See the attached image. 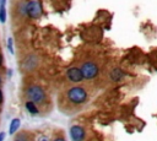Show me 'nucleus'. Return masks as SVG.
<instances>
[{
    "label": "nucleus",
    "instance_id": "nucleus-1",
    "mask_svg": "<svg viewBox=\"0 0 157 141\" xmlns=\"http://www.w3.org/2000/svg\"><path fill=\"white\" fill-rule=\"evenodd\" d=\"M90 93L83 86H71L65 92V98L71 105H81L87 102Z\"/></svg>",
    "mask_w": 157,
    "mask_h": 141
},
{
    "label": "nucleus",
    "instance_id": "nucleus-2",
    "mask_svg": "<svg viewBox=\"0 0 157 141\" xmlns=\"http://www.w3.org/2000/svg\"><path fill=\"white\" fill-rule=\"evenodd\" d=\"M26 98L36 104H43L47 101V93L39 85H29L25 91Z\"/></svg>",
    "mask_w": 157,
    "mask_h": 141
},
{
    "label": "nucleus",
    "instance_id": "nucleus-3",
    "mask_svg": "<svg viewBox=\"0 0 157 141\" xmlns=\"http://www.w3.org/2000/svg\"><path fill=\"white\" fill-rule=\"evenodd\" d=\"M81 71L83 74L85 80H93L98 76L99 74V67L96 63L93 61H85L81 65Z\"/></svg>",
    "mask_w": 157,
    "mask_h": 141
},
{
    "label": "nucleus",
    "instance_id": "nucleus-4",
    "mask_svg": "<svg viewBox=\"0 0 157 141\" xmlns=\"http://www.w3.org/2000/svg\"><path fill=\"white\" fill-rule=\"evenodd\" d=\"M25 12L29 18H38L42 15V5L39 0H29L25 5Z\"/></svg>",
    "mask_w": 157,
    "mask_h": 141
},
{
    "label": "nucleus",
    "instance_id": "nucleus-5",
    "mask_svg": "<svg viewBox=\"0 0 157 141\" xmlns=\"http://www.w3.org/2000/svg\"><path fill=\"white\" fill-rule=\"evenodd\" d=\"M66 78L70 81V82H72V83H78V82H81V81H83L85 80V77H83V74H82V71H81V67H77V66H71V67H69L67 70H66Z\"/></svg>",
    "mask_w": 157,
    "mask_h": 141
},
{
    "label": "nucleus",
    "instance_id": "nucleus-6",
    "mask_svg": "<svg viewBox=\"0 0 157 141\" xmlns=\"http://www.w3.org/2000/svg\"><path fill=\"white\" fill-rule=\"evenodd\" d=\"M70 136L72 141H83L86 137V131L81 125H72L70 128Z\"/></svg>",
    "mask_w": 157,
    "mask_h": 141
},
{
    "label": "nucleus",
    "instance_id": "nucleus-7",
    "mask_svg": "<svg viewBox=\"0 0 157 141\" xmlns=\"http://www.w3.org/2000/svg\"><path fill=\"white\" fill-rule=\"evenodd\" d=\"M36 65H37V58H36V55H28L23 60V69L27 70V71L34 69Z\"/></svg>",
    "mask_w": 157,
    "mask_h": 141
},
{
    "label": "nucleus",
    "instance_id": "nucleus-8",
    "mask_svg": "<svg viewBox=\"0 0 157 141\" xmlns=\"http://www.w3.org/2000/svg\"><path fill=\"white\" fill-rule=\"evenodd\" d=\"M123 77H124V72H123V70L119 69V67L113 69V70L110 71V74H109V78H110L113 82H119V81L123 80Z\"/></svg>",
    "mask_w": 157,
    "mask_h": 141
},
{
    "label": "nucleus",
    "instance_id": "nucleus-9",
    "mask_svg": "<svg viewBox=\"0 0 157 141\" xmlns=\"http://www.w3.org/2000/svg\"><path fill=\"white\" fill-rule=\"evenodd\" d=\"M25 108H26L27 112H28L29 114H32V115H37V114L39 113L38 104H36V103L32 102V101H28V99H27V102L25 103Z\"/></svg>",
    "mask_w": 157,
    "mask_h": 141
},
{
    "label": "nucleus",
    "instance_id": "nucleus-10",
    "mask_svg": "<svg viewBox=\"0 0 157 141\" xmlns=\"http://www.w3.org/2000/svg\"><path fill=\"white\" fill-rule=\"evenodd\" d=\"M20 125H21V120H20L18 118H15V119H12V120H11V123H10L9 134H10V135H13V134H15V132L18 130Z\"/></svg>",
    "mask_w": 157,
    "mask_h": 141
},
{
    "label": "nucleus",
    "instance_id": "nucleus-11",
    "mask_svg": "<svg viewBox=\"0 0 157 141\" xmlns=\"http://www.w3.org/2000/svg\"><path fill=\"white\" fill-rule=\"evenodd\" d=\"M6 0H0V22L4 23L6 20V10H5Z\"/></svg>",
    "mask_w": 157,
    "mask_h": 141
},
{
    "label": "nucleus",
    "instance_id": "nucleus-12",
    "mask_svg": "<svg viewBox=\"0 0 157 141\" xmlns=\"http://www.w3.org/2000/svg\"><path fill=\"white\" fill-rule=\"evenodd\" d=\"M36 141H50V140H49V137L47 135H39Z\"/></svg>",
    "mask_w": 157,
    "mask_h": 141
},
{
    "label": "nucleus",
    "instance_id": "nucleus-13",
    "mask_svg": "<svg viewBox=\"0 0 157 141\" xmlns=\"http://www.w3.org/2000/svg\"><path fill=\"white\" fill-rule=\"evenodd\" d=\"M7 48H9L10 53H11V54H13V49H12V39H11V38H9V39H7Z\"/></svg>",
    "mask_w": 157,
    "mask_h": 141
},
{
    "label": "nucleus",
    "instance_id": "nucleus-14",
    "mask_svg": "<svg viewBox=\"0 0 157 141\" xmlns=\"http://www.w3.org/2000/svg\"><path fill=\"white\" fill-rule=\"evenodd\" d=\"M2 101H4V93H2V91L0 90V104L2 103Z\"/></svg>",
    "mask_w": 157,
    "mask_h": 141
},
{
    "label": "nucleus",
    "instance_id": "nucleus-15",
    "mask_svg": "<svg viewBox=\"0 0 157 141\" xmlns=\"http://www.w3.org/2000/svg\"><path fill=\"white\" fill-rule=\"evenodd\" d=\"M54 141H66V140H65L64 137H60V136H59V137H56V139H54Z\"/></svg>",
    "mask_w": 157,
    "mask_h": 141
},
{
    "label": "nucleus",
    "instance_id": "nucleus-16",
    "mask_svg": "<svg viewBox=\"0 0 157 141\" xmlns=\"http://www.w3.org/2000/svg\"><path fill=\"white\" fill-rule=\"evenodd\" d=\"M1 65H2V55L0 54V67H1Z\"/></svg>",
    "mask_w": 157,
    "mask_h": 141
},
{
    "label": "nucleus",
    "instance_id": "nucleus-17",
    "mask_svg": "<svg viewBox=\"0 0 157 141\" xmlns=\"http://www.w3.org/2000/svg\"><path fill=\"white\" fill-rule=\"evenodd\" d=\"M0 83H1V77H0Z\"/></svg>",
    "mask_w": 157,
    "mask_h": 141
},
{
    "label": "nucleus",
    "instance_id": "nucleus-18",
    "mask_svg": "<svg viewBox=\"0 0 157 141\" xmlns=\"http://www.w3.org/2000/svg\"><path fill=\"white\" fill-rule=\"evenodd\" d=\"M15 141H20V140H15Z\"/></svg>",
    "mask_w": 157,
    "mask_h": 141
}]
</instances>
